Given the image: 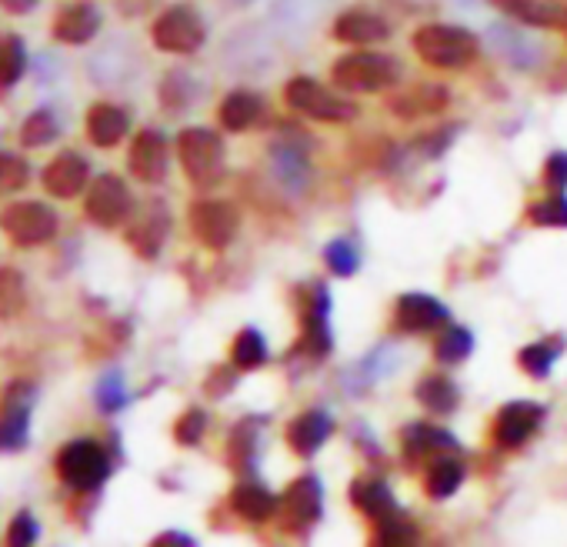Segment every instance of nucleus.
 I'll return each instance as SVG.
<instances>
[{
  "label": "nucleus",
  "mask_w": 567,
  "mask_h": 547,
  "mask_svg": "<svg viewBox=\"0 0 567 547\" xmlns=\"http://www.w3.org/2000/svg\"><path fill=\"white\" fill-rule=\"evenodd\" d=\"M414 51L421 54V61L451 71V68H467L477 58V41L464 28L427 24L414 34Z\"/></svg>",
  "instance_id": "nucleus-1"
},
{
  "label": "nucleus",
  "mask_w": 567,
  "mask_h": 547,
  "mask_svg": "<svg viewBox=\"0 0 567 547\" xmlns=\"http://www.w3.org/2000/svg\"><path fill=\"white\" fill-rule=\"evenodd\" d=\"M401 81V68L394 58L384 54H348L334 64V84L341 91H354V94H374V91H388Z\"/></svg>",
  "instance_id": "nucleus-2"
},
{
  "label": "nucleus",
  "mask_w": 567,
  "mask_h": 547,
  "mask_svg": "<svg viewBox=\"0 0 567 547\" xmlns=\"http://www.w3.org/2000/svg\"><path fill=\"white\" fill-rule=\"evenodd\" d=\"M288 97L291 111L305 114V117H315V121H328V124H344V121H354L358 117V107L344 97H338L334 91H328L324 84L311 81V78H295L284 91Z\"/></svg>",
  "instance_id": "nucleus-3"
},
{
  "label": "nucleus",
  "mask_w": 567,
  "mask_h": 547,
  "mask_svg": "<svg viewBox=\"0 0 567 547\" xmlns=\"http://www.w3.org/2000/svg\"><path fill=\"white\" fill-rule=\"evenodd\" d=\"M177 154H181V164L187 171V177L200 187L214 184L220 177V167H224V144L214 131L207 127H187L181 137H177Z\"/></svg>",
  "instance_id": "nucleus-4"
},
{
  "label": "nucleus",
  "mask_w": 567,
  "mask_h": 547,
  "mask_svg": "<svg viewBox=\"0 0 567 547\" xmlns=\"http://www.w3.org/2000/svg\"><path fill=\"white\" fill-rule=\"evenodd\" d=\"M58 474L64 484L78 487V491H94L107 481L111 474V457L101 444L94 441H71L61 454H58Z\"/></svg>",
  "instance_id": "nucleus-5"
},
{
  "label": "nucleus",
  "mask_w": 567,
  "mask_h": 547,
  "mask_svg": "<svg viewBox=\"0 0 567 547\" xmlns=\"http://www.w3.org/2000/svg\"><path fill=\"white\" fill-rule=\"evenodd\" d=\"M4 230L11 234V240L24 244V247H34V244H44L58 234V214L48 207V204H38V200H21V204H11L0 217Z\"/></svg>",
  "instance_id": "nucleus-6"
},
{
  "label": "nucleus",
  "mask_w": 567,
  "mask_h": 547,
  "mask_svg": "<svg viewBox=\"0 0 567 547\" xmlns=\"http://www.w3.org/2000/svg\"><path fill=\"white\" fill-rule=\"evenodd\" d=\"M154 44L167 54H194L204 44V21L194 8H171L154 24Z\"/></svg>",
  "instance_id": "nucleus-7"
},
{
  "label": "nucleus",
  "mask_w": 567,
  "mask_h": 547,
  "mask_svg": "<svg viewBox=\"0 0 567 547\" xmlns=\"http://www.w3.org/2000/svg\"><path fill=\"white\" fill-rule=\"evenodd\" d=\"M237 224H240V217H237L234 204H227V200H197L190 207V227H194L197 240L214 250H220L234 240Z\"/></svg>",
  "instance_id": "nucleus-8"
},
{
  "label": "nucleus",
  "mask_w": 567,
  "mask_h": 547,
  "mask_svg": "<svg viewBox=\"0 0 567 547\" xmlns=\"http://www.w3.org/2000/svg\"><path fill=\"white\" fill-rule=\"evenodd\" d=\"M127 214H131V190H127V184L121 177H114V174L97 177L91 184V190H87V217L104 224V227H114Z\"/></svg>",
  "instance_id": "nucleus-9"
},
{
  "label": "nucleus",
  "mask_w": 567,
  "mask_h": 547,
  "mask_svg": "<svg viewBox=\"0 0 567 547\" xmlns=\"http://www.w3.org/2000/svg\"><path fill=\"white\" fill-rule=\"evenodd\" d=\"M38 391L31 384H14L4 398V411H0V447L14 451L28 444V424H31V407H34Z\"/></svg>",
  "instance_id": "nucleus-10"
},
{
  "label": "nucleus",
  "mask_w": 567,
  "mask_h": 547,
  "mask_svg": "<svg viewBox=\"0 0 567 547\" xmlns=\"http://www.w3.org/2000/svg\"><path fill=\"white\" fill-rule=\"evenodd\" d=\"M321 510H324V491H321V481L311 474L295 481L288 494H284V517H288L291 530L315 527L321 520Z\"/></svg>",
  "instance_id": "nucleus-11"
},
{
  "label": "nucleus",
  "mask_w": 567,
  "mask_h": 547,
  "mask_svg": "<svg viewBox=\"0 0 567 547\" xmlns=\"http://www.w3.org/2000/svg\"><path fill=\"white\" fill-rule=\"evenodd\" d=\"M544 421V407L530 404V401H514L507 407H501L497 421H494V437L501 447H520L530 441V434L537 431V424Z\"/></svg>",
  "instance_id": "nucleus-12"
},
{
  "label": "nucleus",
  "mask_w": 567,
  "mask_h": 547,
  "mask_svg": "<svg viewBox=\"0 0 567 547\" xmlns=\"http://www.w3.org/2000/svg\"><path fill=\"white\" fill-rule=\"evenodd\" d=\"M131 171L144 184H157L167 174V137L161 131H141L131 144Z\"/></svg>",
  "instance_id": "nucleus-13"
},
{
  "label": "nucleus",
  "mask_w": 567,
  "mask_h": 547,
  "mask_svg": "<svg viewBox=\"0 0 567 547\" xmlns=\"http://www.w3.org/2000/svg\"><path fill=\"white\" fill-rule=\"evenodd\" d=\"M87 174H91L87 161H84L81 154H74V151H64V154H58V157L48 164V171H44V187H48V194H54V197H78V194L87 187Z\"/></svg>",
  "instance_id": "nucleus-14"
},
{
  "label": "nucleus",
  "mask_w": 567,
  "mask_h": 547,
  "mask_svg": "<svg viewBox=\"0 0 567 547\" xmlns=\"http://www.w3.org/2000/svg\"><path fill=\"white\" fill-rule=\"evenodd\" d=\"M447 321V308L431 295H408L398 301V324L408 334H427Z\"/></svg>",
  "instance_id": "nucleus-15"
},
{
  "label": "nucleus",
  "mask_w": 567,
  "mask_h": 547,
  "mask_svg": "<svg viewBox=\"0 0 567 547\" xmlns=\"http://www.w3.org/2000/svg\"><path fill=\"white\" fill-rule=\"evenodd\" d=\"M331 431H334V417H331L328 411L315 407V411L301 414V417L288 427V441H291V447H295L298 454L311 457V454H318V451L328 444Z\"/></svg>",
  "instance_id": "nucleus-16"
},
{
  "label": "nucleus",
  "mask_w": 567,
  "mask_h": 547,
  "mask_svg": "<svg viewBox=\"0 0 567 547\" xmlns=\"http://www.w3.org/2000/svg\"><path fill=\"white\" fill-rule=\"evenodd\" d=\"M388 34H391V24L381 14H371L361 8L341 14L334 24V38L344 44H378V41H388Z\"/></svg>",
  "instance_id": "nucleus-17"
},
{
  "label": "nucleus",
  "mask_w": 567,
  "mask_h": 547,
  "mask_svg": "<svg viewBox=\"0 0 567 547\" xmlns=\"http://www.w3.org/2000/svg\"><path fill=\"white\" fill-rule=\"evenodd\" d=\"M97 31H101V14H97V8H91V4L64 8L61 18L54 21V34H58V41H64V44H87Z\"/></svg>",
  "instance_id": "nucleus-18"
},
{
  "label": "nucleus",
  "mask_w": 567,
  "mask_h": 547,
  "mask_svg": "<svg viewBox=\"0 0 567 547\" xmlns=\"http://www.w3.org/2000/svg\"><path fill=\"white\" fill-rule=\"evenodd\" d=\"M260 117H264V101L254 91H234L220 104V124L234 134L250 131Z\"/></svg>",
  "instance_id": "nucleus-19"
},
{
  "label": "nucleus",
  "mask_w": 567,
  "mask_h": 547,
  "mask_svg": "<svg viewBox=\"0 0 567 547\" xmlns=\"http://www.w3.org/2000/svg\"><path fill=\"white\" fill-rule=\"evenodd\" d=\"M87 134L97 147H114L127 134V114L114 104H94L87 114Z\"/></svg>",
  "instance_id": "nucleus-20"
},
{
  "label": "nucleus",
  "mask_w": 567,
  "mask_h": 547,
  "mask_svg": "<svg viewBox=\"0 0 567 547\" xmlns=\"http://www.w3.org/2000/svg\"><path fill=\"white\" fill-rule=\"evenodd\" d=\"M167 210H161V207H151L147 214H141L137 217V224L127 230V240L134 244V250L141 254V257H154L157 250H161V244H164V237H167Z\"/></svg>",
  "instance_id": "nucleus-21"
},
{
  "label": "nucleus",
  "mask_w": 567,
  "mask_h": 547,
  "mask_svg": "<svg viewBox=\"0 0 567 547\" xmlns=\"http://www.w3.org/2000/svg\"><path fill=\"white\" fill-rule=\"evenodd\" d=\"M491 48H494L507 64H514V68H520V71L534 68V61H537L534 41H527L524 34H517V31H511V28H504V24L491 28Z\"/></svg>",
  "instance_id": "nucleus-22"
},
{
  "label": "nucleus",
  "mask_w": 567,
  "mask_h": 547,
  "mask_svg": "<svg viewBox=\"0 0 567 547\" xmlns=\"http://www.w3.org/2000/svg\"><path fill=\"white\" fill-rule=\"evenodd\" d=\"M305 351H311L315 358L328 354L331 351V324H328V291L318 288L315 295V305L305 318Z\"/></svg>",
  "instance_id": "nucleus-23"
},
{
  "label": "nucleus",
  "mask_w": 567,
  "mask_h": 547,
  "mask_svg": "<svg viewBox=\"0 0 567 547\" xmlns=\"http://www.w3.org/2000/svg\"><path fill=\"white\" fill-rule=\"evenodd\" d=\"M274 177L284 187H288V190L301 194L308 187V180H311V167H308V161H305L301 151H295V147H277L274 151Z\"/></svg>",
  "instance_id": "nucleus-24"
},
{
  "label": "nucleus",
  "mask_w": 567,
  "mask_h": 547,
  "mask_svg": "<svg viewBox=\"0 0 567 547\" xmlns=\"http://www.w3.org/2000/svg\"><path fill=\"white\" fill-rule=\"evenodd\" d=\"M230 504L240 517L260 524L274 514V494L260 484H237L234 494H230Z\"/></svg>",
  "instance_id": "nucleus-25"
},
{
  "label": "nucleus",
  "mask_w": 567,
  "mask_h": 547,
  "mask_svg": "<svg viewBox=\"0 0 567 547\" xmlns=\"http://www.w3.org/2000/svg\"><path fill=\"white\" fill-rule=\"evenodd\" d=\"M354 504H358L368 517H374L378 524L388 520V517H394V514H401L398 504H394V494H391L388 484H381V481L358 484V487H354Z\"/></svg>",
  "instance_id": "nucleus-26"
},
{
  "label": "nucleus",
  "mask_w": 567,
  "mask_h": 547,
  "mask_svg": "<svg viewBox=\"0 0 567 547\" xmlns=\"http://www.w3.org/2000/svg\"><path fill=\"white\" fill-rule=\"evenodd\" d=\"M461 481H464V464H461L457 457H437V461L431 464L424 484H427V494H431V497L444 500V497H451V494L461 487Z\"/></svg>",
  "instance_id": "nucleus-27"
},
{
  "label": "nucleus",
  "mask_w": 567,
  "mask_h": 547,
  "mask_svg": "<svg viewBox=\"0 0 567 547\" xmlns=\"http://www.w3.org/2000/svg\"><path fill=\"white\" fill-rule=\"evenodd\" d=\"M417 401L434 414H451L457 404V388L447 378H424L417 388Z\"/></svg>",
  "instance_id": "nucleus-28"
},
{
  "label": "nucleus",
  "mask_w": 567,
  "mask_h": 547,
  "mask_svg": "<svg viewBox=\"0 0 567 547\" xmlns=\"http://www.w3.org/2000/svg\"><path fill=\"white\" fill-rule=\"evenodd\" d=\"M28 68V51L18 38L4 34L0 38V87H11L24 78Z\"/></svg>",
  "instance_id": "nucleus-29"
},
{
  "label": "nucleus",
  "mask_w": 567,
  "mask_h": 547,
  "mask_svg": "<svg viewBox=\"0 0 567 547\" xmlns=\"http://www.w3.org/2000/svg\"><path fill=\"white\" fill-rule=\"evenodd\" d=\"M501 11H507L511 18L524 21V24H537V28H550L560 21V14H554V8L540 4V0H494Z\"/></svg>",
  "instance_id": "nucleus-30"
},
{
  "label": "nucleus",
  "mask_w": 567,
  "mask_h": 547,
  "mask_svg": "<svg viewBox=\"0 0 567 547\" xmlns=\"http://www.w3.org/2000/svg\"><path fill=\"white\" fill-rule=\"evenodd\" d=\"M267 361V341L260 331L247 328L237 341H234V364L240 371H257Z\"/></svg>",
  "instance_id": "nucleus-31"
},
{
  "label": "nucleus",
  "mask_w": 567,
  "mask_h": 547,
  "mask_svg": "<svg viewBox=\"0 0 567 547\" xmlns=\"http://www.w3.org/2000/svg\"><path fill=\"white\" fill-rule=\"evenodd\" d=\"M471 351H474V338H471L467 328H447L437 338V358L444 364H461V361L471 358Z\"/></svg>",
  "instance_id": "nucleus-32"
},
{
  "label": "nucleus",
  "mask_w": 567,
  "mask_h": 547,
  "mask_svg": "<svg viewBox=\"0 0 567 547\" xmlns=\"http://www.w3.org/2000/svg\"><path fill=\"white\" fill-rule=\"evenodd\" d=\"M557 354H560V348H557V344H547V341L530 344V348H524V351H520V368H524L530 378H547V374H550V368L557 364Z\"/></svg>",
  "instance_id": "nucleus-33"
},
{
  "label": "nucleus",
  "mask_w": 567,
  "mask_h": 547,
  "mask_svg": "<svg viewBox=\"0 0 567 547\" xmlns=\"http://www.w3.org/2000/svg\"><path fill=\"white\" fill-rule=\"evenodd\" d=\"M24 308V281L18 270H0V318H14Z\"/></svg>",
  "instance_id": "nucleus-34"
},
{
  "label": "nucleus",
  "mask_w": 567,
  "mask_h": 547,
  "mask_svg": "<svg viewBox=\"0 0 567 547\" xmlns=\"http://www.w3.org/2000/svg\"><path fill=\"white\" fill-rule=\"evenodd\" d=\"M324 260L334 274H341V278H351V274L361 267V254L351 240H331L324 247Z\"/></svg>",
  "instance_id": "nucleus-35"
},
{
  "label": "nucleus",
  "mask_w": 567,
  "mask_h": 547,
  "mask_svg": "<svg viewBox=\"0 0 567 547\" xmlns=\"http://www.w3.org/2000/svg\"><path fill=\"white\" fill-rule=\"evenodd\" d=\"M54 137H58V121H54V114H51V111H38V114H31V117H28V124L21 127V141H24L28 147L51 144Z\"/></svg>",
  "instance_id": "nucleus-36"
},
{
  "label": "nucleus",
  "mask_w": 567,
  "mask_h": 547,
  "mask_svg": "<svg viewBox=\"0 0 567 547\" xmlns=\"http://www.w3.org/2000/svg\"><path fill=\"white\" fill-rule=\"evenodd\" d=\"M28 164L14 154H0V197L18 194L28 184Z\"/></svg>",
  "instance_id": "nucleus-37"
},
{
  "label": "nucleus",
  "mask_w": 567,
  "mask_h": 547,
  "mask_svg": "<svg viewBox=\"0 0 567 547\" xmlns=\"http://www.w3.org/2000/svg\"><path fill=\"white\" fill-rule=\"evenodd\" d=\"M530 220L544 227H567V194H554L530 207Z\"/></svg>",
  "instance_id": "nucleus-38"
},
{
  "label": "nucleus",
  "mask_w": 567,
  "mask_h": 547,
  "mask_svg": "<svg viewBox=\"0 0 567 547\" xmlns=\"http://www.w3.org/2000/svg\"><path fill=\"white\" fill-rule=\"evenodd\" d=\"M414 540H417V527L401 514L378 524V544H414Z\"/></svg>",
  "instance_id": "nucleus-39"
},
{
  "label": "nucleus",
  "mask_w": 567,
  "mask_h": 547,
  "mask_svg": "<svg viewBox=\"0 0 567 547\" xmlns=\"http://www.w3.org/2000/svg\"><path fill=\"white\" fill-rule=\"evenodd\" d=\"M187 87H190V78H187V74H171V78L164 81V87H161V104L171 107V111L187 107V104H190Z\"/></svg>",
  "instance_id": "nucleus-40"
},
{
  "label": "nucleus",
  "mask_w": 567,
  "mask_h": 547,
  "mask_svg": "<svg viewBox=\"0 0 567 547\" xmlns=\"http://www.w3.org/2000/svg\"><path fill=\"white\" fill-rule=\"evenodd\" d=\"M204 427H207V414L194 407V411H187V414L177 421L174 437H177L181 444H197V441L204 437Z\"/></svg>",
  "instance_id": "nucleus-41"
},
{
  "label": "nucleus",
  "mask_w": 567,
  "mask_h": 547,
  "mask_svg": "<svg viewBox=\"0 0 567 547\" xmlns=\"http://www.w3.org/2000/svg\"><path fill=\"white\" fill-rule=\"evenodd\" d=\"M254 444H257V434H250V427L240 424L234 431V441H230V461H234V467H244V464L254 461Z\"/></svg>",
  "instance_id": "nucleus-42"
},
{
  "label": "nucleus",
  "mask_w": 567,
  "mask_h": 547,
  "mask_svg": "<svg viewBox=\"0 0 567 547\" xmlns=\"http://www.w3.org/2000/svg\"><path fill=\"white\" fill-rule=\"evenodd\" d=\"M97 401H101V407H104V411H117V407H124L127 394H124L121 374H107V378L97 384Z\"/></svg>",
  "instance_id": "nucleus-43"
},
{
  "label": "nucleus",
  "mask_w": 567,
  "mask_h": 547,
  "mask_svg": "<svg viewBox=\"0 0 567 547\" xmlns=\"http://www.w3.org/2000/svg\"><path fill=\"white\" fill-rule=\"evenodd\" d=\"M11 544H34L38 540V520L31 514H18L14 524H11V534H8Z\"/></svg>",
  "instance_id": "nucleus-44"
},
{
  "label": "nucleus",
  "mask_w": 567,
  "mask_h": 547,
  "mask_svg": "<svg viewBox=\"0 0 567 547\" xmlns=\"http://www.w3.org/2000/svg\"><path fill=\"white\" fill-rule=\"evenodd\" d=\"M544 171H547L544 177H547V184H550V187H560V190L567 187V154H564V151L550 154V161H547V167H544Z\"/></svg>",
  "instance_id": "nucleus-45"
},
{
  "label": "nucleus",
  "mask_w": 567,
  "mask_h": 547,
  "mask_svg": "<svg viewBox=\"0 0 567 547\" xmlns=\"http://www.w3.org/2000/svg\"><path fill=\"white\" fill-rule=\"evenodd\" d=\"M0 8L11 11V14H28L38 8V0H0Z\"/></svg>",
  "instance_id": "nucleus-46"
},
{
  "label": "nucleus",
  "mask_w": 567,
  "mask_h": 547,
  "mask_svg": "<svg viewBox=\"0 0 567 547\" xmlns=\"http://www.w3.org/2000/svg\"><path fill=\"white\" fill-rule=\"evenodd\" d=\"M167 540H174V544H194V537H187V534H161L157 537V544H167Z\"/></svg>",
  "instance_id": "nucleus-47"
},
{
  "label": "nucleus",
  "mask_w": 567,
  "mask_h": 547,
  "mask_svg": "<svg viewBox=\"0 0 567 547\" xmlns=\"http://www.w3.org/2000/svg\"><path fill=\"white\" fill-rule=\"evenodd\" d=\"M557 24H560V28L567 31V11H560V21H557Z\"/></svg>",
  "instance_id": "nucleus-48"
}]
</instances>
